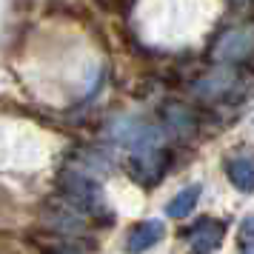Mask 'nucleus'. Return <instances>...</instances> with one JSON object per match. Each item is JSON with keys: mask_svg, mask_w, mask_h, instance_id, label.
<instances>
[{"mask_svg": "<svg viewBox=\"0 0 254 254\" xmlns=\"http://www.w3.org/2000/svg\"><path fill=\"white\" fill-rule=\"evenodd\" d=\"M254 55V23L231 26L226 32H220V37L211 43L208 58L214 63H246Z\"/></svg>", "mask_w": 254, "mask_h": 254, "instance_id": "nucleus-1", "label": "nucleus"}, {"mask_svg": "<svg viewBox=\"0 0 254 254\" xmlns=\"http://www.w3.org/2000/svg\"><path fill=\"white\" fill-rule=\"evenodd\" d=\"M240 89H243V77L237 69H231V63H223V69L206 71L203 77H197L191 83V94L200 103H223Z\"/></svg>", "mask_w": 254, "mask_h": 254, "instance_id": "nucleus-2", "label": "nucleus"}, {"mask_svg": "<svg viewBox=\"0 0 254 254\" xmlns=\"http://www.w3.org/2000/svg\"><path fill=\"white\" fill-rule=\"evenodd\" d=\"M166 166H169V154H166L163 146H160V149H151V151H137V154L131 157L128 174H131L143 189H151V186L166 174Z\"/></svg>", "mask_w": 254, "mask_h": 254, "instance_id": "nucleus-3", "label": "nucleus"}, {"mask_svg": "<svg viewBox=\"0 0 254 254\" xmlns=\"http://www.w3.org/2000/svg\"><path fill=\"white\" fill-rule=\"evenodd\" d=\"M60 191L69 197L71 203H77L80 208H97L103 203V194H100V189L89 180V177H83L77 172H69L60 177Z\"/></svg>", "mask_w": 254, "mask_h": 254, "instance_id": "nucleus-4", "label": "nucleus"}, {"mask_svg": "<svg viewBox=\"0 0 254 254\" xmlns=\"http://www.w3.org/2000/svg\"><path fill=\"white\" fill-rule=\"evenodd\" d=\"M80 211L83 208L66 197L60 206H52L46 211V226L55 234H80V229L86 226V217H83Z\"/></svg>", "mask_w": 254, "mask_h": 254, "instance_id": "nucleus-5", "label": "nucleus"}, {"mask_svg": "<svg viewBox=\"0 0 254 254\" xmlns=\"http://www.w3.org/2000/svg\"><path fill=\"white\" fill-rule=\"evenodd\" d=\"M163 123L177 140H191L197 134V115L183 103H166L163 106Z\"/></svg>", "mask_w": 254, "mask_h": 254, "instance_id": "nucleus-6", "label": "nucleus"}, {"mask_svg": "<svg viewBox=\"0 0 254 254\" xmlns=\"http://www.w3.org/2000/svg\"><path fill=\"white\" fill-rule=\"evenodd\" d=\"M223 231H226V226L220 220L203 217L186 231V240H189V246L194 252H214L220 246V240H223Z\"/></svg>", "mask_w": 254, "mask_h": 254, "instance_id": "nucleus-7", "label": "nucleus"}, {"mask_svg": "<svg viewBox=\"0 0 254 254\" xmlns=\"http://www.w3.org/2000/svg\"><path fill=\"white\" fill-rule=\"evenodd\" d=\"M163 231H166V226H163L160 220H143V223H137L134 229L128 231L126 249L128 252H146V249L160 243Z\"/></svg>", "mask_w": 254, "mask_h": 254, "instance_id": "nucleus-8", "label": "nucleus"}, {"mask_svg": "<svg viewBox=\"0 0 254 254\" xmlns=\"http://www.w3.org/2000/svg\"><path fill=\"white\" fill-rule=\"evenodd\" d=\"M226 174H229V180L234 189H240V191H254V157L252 154H243V157H231L226 163Z\"/></svg>", "mask_w": 254, "mask_h": 254, "instance_id": "nucleus-9", "label": "nucleus"}, {"mask_svg": "<svg viewBox=\"0 0 254 254\" xmlns=\"http://www.w3.org/2000/svg\"><path fill=\"white\" fill-rule=\"evenodd\" d=\"M197 200H200V186H197V183L186 186L183 191H177V194L169 200V206H166V214H169L172 220L186 217V214H191V211H194Z\"/></svg>", "mask_w": 254, "mask_h": 254, "instance_id": "nucleus-10", "label": "nucleus"}, {"mask_svg": "<svg viewBox=\"0 0 254 254\" xmlns=\"http://www.w3.org/2000/svg\"><path fill=\"white\" fill-rule=\"evenodd\" d=\"M237 246H240L243 252H254V214L243 220L240 234H237Z\"/></svg>", "mask_w": 254, "mask_h": 254, "instance_id": "nucleus-11", "label": "nucleus"}]
</instances>
